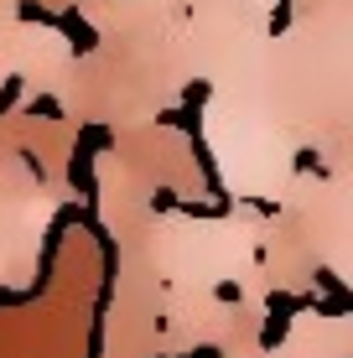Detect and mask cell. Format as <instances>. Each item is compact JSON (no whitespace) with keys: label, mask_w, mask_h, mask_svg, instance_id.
<instances>
[{"label":"cell","mask_w":353,"mask_h":358,"mask_svg":"<svg viewBox=\"0 0 353 358\" xmlns=\"http://www.w3.org/2000/svg\"><path fill=\"white\" fill-rule=\"evenodd\" d=\"M16 99H21V78H6V83H0V115H10Z\"/></svg>","instance_id":"cell-1"}]
</instances>
